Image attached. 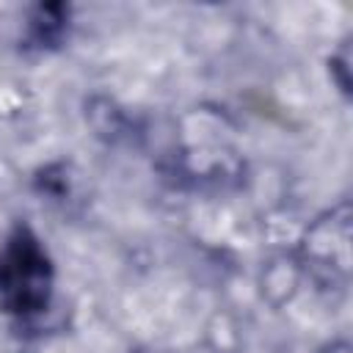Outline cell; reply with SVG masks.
<instances>
[{
  "label": "cell",
  "mask_w": 353,
  "mask_h": 353,
  "mask_svg": "<svg viewBox=\"0 0 353 353\" xmlns=\"http://www.w3.org/2000/svg\"><path fill=\"white\" fill-rule=\"evenodd\" d=\"M55 270L39 234L19 223L0 245V309L11 317L30 320L47 312L52 301Z\"/></svg>",
  "instance_id": "obj_1"
},
{
  "label": "cell",
  "mask_w": 353,
  "mask_h": 353,
  "mask_svg": "<svg viewBox=\"0 0 353 353\" xmlns=\"http://www.w3.org/2000/svg\"><path fill=\"white\" fill-rule=\"evenodd\" d=\"M69 28V8L61 3H50V6H36L30 19H28V47L36 50H50L58 47L63 33Z\"/></svg>",
  "instance_id": "obj_2"
}]
</instances>
